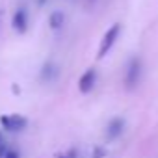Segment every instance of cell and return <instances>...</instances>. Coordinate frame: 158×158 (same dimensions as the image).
Returning <instances> with one entry per match:
<instances>
[{"label": "cell", "instance_id": "7a4b0ae2", "mask_svg": "<svg viewBox=\"0 0 158 158\" xmlns=\"http://www.w3.org/2000/svg\"><path fill=\"white\" fill-rule=\"evenodd\" d=\"M119 34H121V24H119V23L112 24V26L106 30V34L102 35V41H101L99 52H97V58H99V60H102V58L112 50V47H114L115 41L119 39Z\"/></svg>", "mask_w": 158, "mask_h": 158}, {"label": "cell", "instance_id": "52a82bcc", "mask_svg": "<svg viewBox=\"0 0 158 158\" xmlns=\"http://www.w3.org/2000/svg\"><path fill=\"white\" fill-rule=\"evenodd\" d=\"M58 65L56 63H52V61H47L45 65H43V69H41V80L43 82H52L54 78L58 76Z\"/></svg>", "mask_w": 158, "mask_h": 158}, {"label": "cell", "instance_id": "277c9868", "mask_svg": "<svg viewBox=\"0 0 158 158\" xmlns=\"http://www.w3.org/2000/svg\"><path fill=\"white\" fill-rule=\"evenodd\" d=\"M95 84H97V71L91 67L80 76V80H78V91L80 93H89L95 88Z\"/></svg>", "mask_w": 158, "mask_h": 158}, {"label": "cell", "instance_id": "7c38bea8", "mask_svg": "<svg viewBox=\"0 0 158 158\" xmlns=\"http://www.w3.org/2000/svg\"><path fill=\"white\" fill-rule=\"evenodd\" d=\"M6 152H8V149H6V145L2 143V145H0V158H4V156H6Z\"/></svg>", "mask_w": 158, "mask_h": 158}, {"label": "cell", "instance_id": "30bf717a", "mask_svg": "<svg viewBox=\"0 0 158 158\" xmlns=\"http://www.w3.org/2000/svg\"><path fill=\"white\" fill-rule=\"evenodd\" d=\"M4 158H21V154H19L17 149H8V152H6Z\"/></svg>", "mask_w": 158, "mask_h": 158}, {"label": "cell", "instance_id": "8992f818", "mask_svg": "<svg viewBox=\"0 0 158 158\" xmlns=\"http://www.w3.org/2000/svg\"><path fill=\"white\" fill-rule=\"evenodd\" d=\"M11 24L15 28L17 34H24L28 30V11L24 8H19L15 13H13V19H11Z\"/></svg>", "mask_w": 158, "mask_h": 158}, {"label": "cell", "instance_id": "9c48e42d", "mask_svg": "<svg viewBox=\"0 0 158 158\" xmlns=\"http://www.w3.org/2000/svg\"><path fill=\"white\" fill-rule=\"evenodd\" d=\"M78 156V151L76 149H69L67 152H63L61 156H58V158H76Z\"/></svg>", "mask_w": 158, "mask_h": 158}, {"label": "cell", "instance_id": "5b68a950", "mask_svg": "<svg viewBox=\"0 0 158 158\" xmlns=\"http://www.w3.org/2000/svg\"><path fill=\"white\" fill-rule=\"evenodd\" d=\"M123 132H125V119H123V117H114V119L106 125V139H108V141L117 139Z\"/></svg>", "mask_w": 158, "mask_h": 158}, {"label": "cell", "instance_id": "6da1fadb", "mask_svg": "<svg viewBox=\"0 0 158 158\" xmlns=\"http://www.w3.org/2000/svg\"><path fill=\"white\" fill-rule=\"evenodd\" d=\"M141 74H143V63L139 56H132L128 60L127 71H125V88L130 91L134 88H138L139 80H141Z\"/></svg>", "mask_w": 158, "mask_h": 158}, {"label": "cell", "instance_id": "ba28073f", "mask_svg": "<svg viewBox=\"0 0 158 158\" xmlns=\"http://www.w3.org/2000/svg\"><path fill=\"white\" fill-rule=\"evenodd\" d=\"M63 23H65V15H63L61 11H52V13H50V17H48V24H50L52 30L61 28Z\"/></svg>", "mask_w": 158, "mask_h": 158}, {"label": "cell", "instance_id": "8fae6325", "mask_svg": "<svg viewBox=\"0 0 158 158\" xmlns=\"http://www.w3.org/2000/svg\"><path fill=\"white\" fill-rule=\"evenodd\" d=\"M104 154H106V151H104V149H101V147H97V149H95V158H102Z\"/></svg>", "mask_w": 158, "mask_h": 158}, {"label": "cell", "instance_id": "3957f363", "mask_svg": "<svg viewBox=\"0 0 158 158\" xmlns=\"http://www.w3.org/2000/svg\"><path fill=\"white\" fill-rule=\"evenodd\" d=\"M0 125H2V128H6L10 132H21L26 128L28 121H26V117H23L19 114H10V115L0 117Z\"/></svg>", "mask_w": 158, "mask_h": 158}]
</instances>
